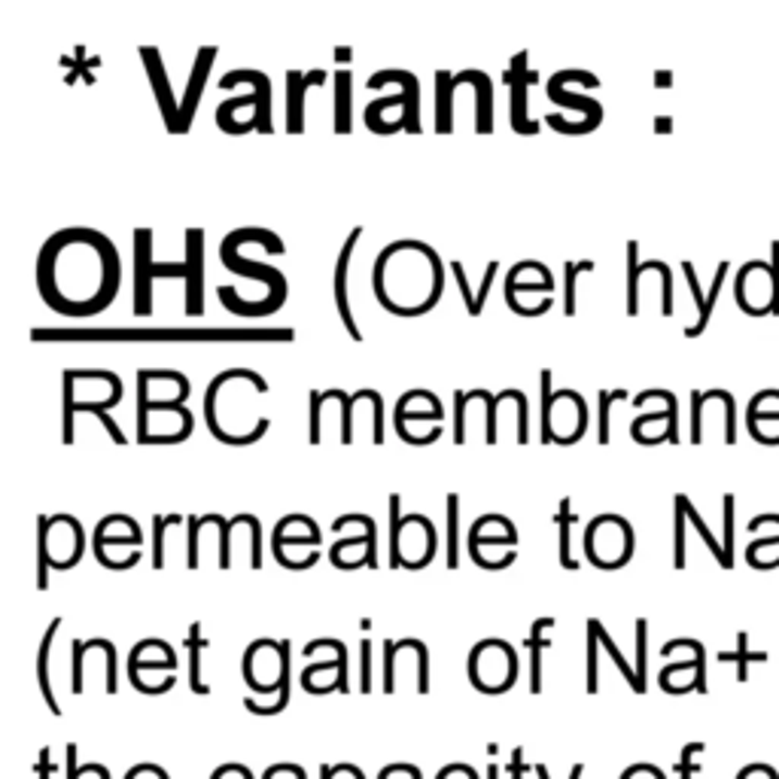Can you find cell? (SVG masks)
Masks as SVG:
<instances>
[{
  "label": "cell",
  "mask_w": 779,
  "mask_h": 779,
  "mask_svg": "<svg viewBox=\"0 0 779 779\" xmlns=\"http://www.w3.org/2000/svg\"><path fill=\"white\" fill-rule=\"evenodd\" d=\"M204 231L186 229V262H153V229H135V314H153L155 277H184L186 317L204 314Z\"/></svg>",
  "instance_id": "obj_1"
},
{
  "label": "cell",
  "mask_w": 779,
  "mask_h": 779,
  "mask_svg": "<svg viewBox=\"0 0 779 779\" xmlns=\"http://www.w3.org/2000/svg\"><path fill=\"white\" fill-rule=\"evenodd\" d=\"M518 655L503 640H481L469 652V682L481 694H503L518 682Z\"/></svg>",
  "instance_id": "obj_2"
},
{
  "label": "cell",
  "mask_w": 779,
  "mask_h": 779,
  "mask_svg": "<svg viewBox=\"0 0 779 779\" xmlns=\"http://www.w3.org/2000/svg\"><path fill=\"white\" fill-rule=\"evenodd\" d=\"M62 381H64V444H74L77 442V427H74V417H77L79 412H92L104 427H108V432L113 436V442L116 444H125L128 439H125V432L120 429V424L110 417V409L113 405H120L123 402V378L120 375H113V372H108V381L110 387H113V393H110L108 399H101V402H74V381H77V372L74 368H67L62 375Z\"/></svg>",
  "instance_id": "obj_3"
},
{
  "label": "cell",
  "mask_w": 779,
  "mask_h": 779,
  "mask_svg": "<svg viewBox=\"0 0 779 779\" xmlns=\"http://www.w3.org/2000/svg\"><path fill=\"white\" fill-rule=\"evenodd\" d=\"M387 83H402V89L405 92L397 95V98H378V101H372L366 108V120H375L384 108H390V104H402L405 113H402V125H405V131H412V135H420V86H417V79L414 74L409 71H378L375 77L368 79V89H381Z\"/></svg>",
  "instance_id": "obj_4"
},
{
  "label": "cell",
  "mask_w": 779,
  "mask_h": 779,
  "mask_svg": "<svg viewBox=\"0 0 779 779\" xmlns=\"http://www.w3.org/2000/svg\"><path fill=\"white\" fill-rule=\"evenodd\" d=\"M238 83H253V86H256V98L241 95V98L223 101V104L216 108V120H226V116H231V110L244 108V104H256V116H253L256 131L272 135L275 128H272V86H268V77L260 74V71H231V74L219 79V89H231V86H238Z\"/></svg>",
  "instance_id": "obj_5"
},
{
  "label": "cell",
  "mask_w": 779,
  "mask_h": 779,
  "mask_svg": "<svg viewBox=\"0 0 779 779\" xmlns=\"http://www.w3.org/2000/svg\"><path fill=\"white\" fill-rule=\"evenodd\" d=\"M503 79L505 86H508V92H512V104H508L512 128H515L518 135H536V131H539V123L527 120V92H530V86L539 83V74H536V71H527V52H518V55L512 59Z\"/></svg>",
  "instance_id": "obj_6"
},
{
  "label": "cell",
  "mask_w": 779,
  "mask_h": 779,
  "mask_svg": "<svg viewBox=\"0 0 779 779\" xmlns=\"http://www.w3.org/2000/svg\"><path fill=\"white\" fill-rule=\"evenodd\" d=\"M566 83H585V86H600V79L594 74H588V71H557L554 77L549 79V98L554 104H564V108H576L585 113V123L591 125V131H594L600 120H603V108L591 101V98H581V95H573L566 92L564 86Z\"/></svg>",
  "instance_id": "obj_7"
},
{
  "label": "cell",
  "mask_w": 779,
  "mask_h": 779,
  "mask_svg": "<svg viewBox=\"0 0 779 779\" xmlns=\"http://www.w3.org/2000/svg\"><path fill=\"white\" fill-rule=\"evenodd\" d=\"M524 272L551 275L549 268L536 260H524V262H518V265H512V268H508V275H505V305L512 307L515 314H520V317H542V314H549L551 311L554 299H551V296H545V299L539 302V307H536V311H530V307H524L518 302V292H554V284H518V277L524 275Z\"/></svg>",
  "instance_id": "obj_8"
},
{
  "label": "cell",
  "mask_w": 779,
  "mask_h": 779,
  "mask_svg": "<svg viewBox=\"0 0 779 779\" xmlns=\"http://www.w3.org/2000/svg\"><path fill=\"white\" fill-rule=\"evenodd\" d=\"M140 59L147 64L150 71V83H153L155 101H159V110H162V120H165V128L171 135H180V108L174 101V89H171L168 77H165V64H162V55L155 47H140Z\"/></svg>",
  "instance_id": "obj_9"
},
{
  "label": "cell",
  "mask_w": 779,
  "mask_h": 779,
  "mask_svg": "<svg viewBox=\"0 0 779 779\" xmlns=\"http://www.w3.org/2000/svg\"><path fill=\"white\" fill-rule=\"evenodd\" d=\"M363 238V229L356 226V229L348 235V241L341 244V253H338V262H336V280H332V290H336V307H338V317H341V326L351 332L353 341H363V332H360V326L353 321L351 314V292H348V275H351V256H353V247L356 241Z\"/></svg>",
  "instance_id": "obj_10"
},
{
  "label": "cell",
  "mask_w": 779,
  "mask_h": 779,
  "mask_svg": "<svg viewBox=\"0 0 779 779\" xmlns=\"http://www.w3.org/2000/svg\"><path fill=\"white\" fill-rule=\"evenodd\" d=\"M235 250H238V247H235V241H231L229 235H226V241H223V247H219V256H223V262L229 265L235 275H247V277H256V280H262V284L268 287V292H272V299L277 302V307L284 305V299H287V280H284V275H280V272H275L272 265H262V262H250V260H238V253H235Z\"/></svg>",
  "instance_id": "obj_11"
},
{
  "label": "cell",
  "mask_w": 779,
  "mask_h": 779,
  "mask_svg": "<svg viewBox=\"0 0 779 779\" xmlns=\"http://www.w3.org/2000/svg\"><path fill=\"white\" fill-rule=\"evenodd\" d=\"M326 71H287V131L290 135H302L305 131V92L311 86H323L326 83Z\"/></svg>",
  "instance_id": "obj_12"
},
{
  "label": "cell",
  "mask_w": 779,
  "mask_h": 779,
  "mask_svg": "<svg viewBox=\"0 0 779 779\" xmlns=\"http://www.w3.org/2000/svg\"><path fill=\"white\" fill-rule=\"evenodd\" d=\"M216 59V49L214 47H204L196 55V64H192V77H189V86H186V95H184V104H180V135L189 131V125H192V116H196V108H199L201 101V92H204V86H208V74H211V64Z\"/></svg>",
  "instance_id": "obj_13"
},
{
  "label": "cell",
  "mask_w": 779,
  "mask_h": 779,
  "mask_svg": "<svg viewBox=\"0 0 779 779\" xmlns=\"http://www.w3.org/2000/svg\"><path fill=\"white\" fill-rule=\"evenodd\" d=\"M478 399H485L488 402V429H485V442L493 444L497 442V409H500V402L505 399H512L515 405H518V444H527L530 442V414H527V397L520 393V390H503V393H497V397H490L488 390H478Z\"/></svg>",
  "instance_id": "obj_14"
},
{
  "label": "cell",
  "mask_w": 779,
  "mask_h": 779,
  "mask_svg": "<svg viewBox=\"0 0 779 779\" xmlns=\"http://www.w3.org/2000/svg\"><path fill=\"white\" fill-rule=\"evenodd\" d=\"M554 618H536L527 633V652H530V694H542V661L545 652L551 649V633L554 630Z\"/></svg>",
  "instance_id": "obj_15"
},
{
  "label": "cell",
  "mask_w": 779,
  "mask_h": 779,
  "mask_svg": "<svg viewBox=\"0 0 779 779\" xmlns=\"http://www.w3.org/2000/svg\"><path fill=\"white\" fill-rule=\"evenodd\" d=\"M211 649V640L201 633V621H192L189 630H186V661H189V691L192 694H211V682L204 679L201 673V661H204V652Z\"/></svg>",
  "instance_id": "obj_16"
},
{
  "label": "cell",
  "mask_w": 779,
  "mask_h": 779,
  "mask_svg": "<svg viewBox=\"0 0 779 779\" xmlns=\"http://www.w3.org/2000/svg\"><path fill=\"white\" fill-rule=\"evenodd\" d=\"M62 618H52L47 627V633H43V640H40V649H37V686H40V694H43V701H47L49 713L52 716H62V706L55 701V694H52V676H49V652H52V642H55V633L62 630Z\"/></svg>",
  "instance_id": "obj_17"
},
{
  "label": "cell",
  "mask_w": 779,
  "mask_h": 779,
  "mask_svg": "<svg viewBox=\"0 0 779 779\" xmlns=\"http://www.w3.org/2000/svg\"><path fill=\"white\" fill-rule=\"evenodd\" d=\"M497 268H500V262H490L488 272L481 277V290L473 292L469 290V280L463 275V265L460 262H451V272L457 277L460 284V296H463V305H466V314L469 317H481V311H485V302H488V292L493 287V277H497Z\"/></svg>",
  "instance_id": "obj_18"
},
{
  "label": "cell",
  "mask_w": 779,
  "mask_h": 779,
  "mask_svg": "<svg viewBox=\"0 0 779 779\" xmlns=\"http://www.w3.org/2000/svg\"><path fill=\"white\" fill-rule=\"evenodd\" d=\"M554 524H557V561L564 569H579V561L573 557V545H569V539H573V524H576V512H573V500L564 497L561 505H557V512H554Z\"/></svg>",
  "instance_id": "obj_19"
},
{
  "label": "cell",
  "mask_w": 779,
  "mask_h": 779,
  "mask_svg": "<svg viewBox=\"0 0 779 779\" xmlns=\"http://www.w3.org/2000/svg\"><path fill=\"white\" fill-rule=\"evenodd\" d=\"M336 79V135H351V89L353 77L351 71H338L332 74Z\"/></svg>",
  "instance_id": "obj_20"
},
{
  "label": "cell",
  "mask_w": 779,
  "mask_h": 779,
  "mask_svg": "<svg viewBox=\"0 0 779 779\" xmlns=\"http://www.w3.org/2000/svg\"><path fill=\"white\" fill-rule=\"evenodd\" d=\"M113 642L110 640H74L71 642V691L74 694H83V661H86V652H108Z\"/></svg>",
  "instance_id": "obj_21"
},
{
  "label": "cell",
  "mask_w": 779,
  "mask_h": 779,
  "mask_svg": "<svg viewBox=\"0 0 779 779\" xmlns=\"http://www.w3.org/2000/svg\"><path fill=\"white\" fill-rule=\"evenodd\" d=\"M588 625H591V627H594V630H596V640H600V645H603V649L610 652V657H612V661H615V667H618V670H621V676H625V679H627V686L633 688L637 694H642L645 688L640 686V676H637V670H633V667L627 664L625 657H621V652H618V645H615V642H612L610 633H606V627L600 625L596 618H588Z\"/></svg>",
  "instance_id": "obj_22"
},
{
  "label": "cell",
  "mask_w": 779,
  "mask_h": 779,
  "mask_svg": "<svg viewBox=\"0 0 779 779\" xmlns=\"http://www.w3.org/2000/svg\"><path fill=\"white\" fill-rule=\"evenodd\" d=\"M49 569H52V549H49V518H37V591L49 588Z\"/></svg>",
  "instance_id": "obj_23"
},
{
  "label": "cell",
  "mask_w": 779,
  "mask_h": 779,
  "mask_svg": "<svg viewBox=\"0 0 779 779\" xmlns=\"http://www.w3.org/2000/svg\"><path fill=\"white\" fill-rule=\"evenodd\" d=\"M150 381H153V368H140L138 372V442H150V412H147V402H150Z\"/></svg>",
  "instance_id": "obj_24"
},
{
  "label": "cell",
  "mask_w": 779,
  "mask_h": 779,
  "mask_svg": "<svg viewBox=\"0 0 779 779\" xmlns=\"http://www.w3.org/2000/svg\"><path fill=\"white\" fill-rule=\"evenodd\" d=\"M448 569L460 566V497L448 493Z\"/></svg>",
  "instance_id": "obj_25"
},
{
  "label": "cell",
  "mask_w": 779,
  "mask_h": 779,
  "mask_svg": "<svg viewBox=\"0 0 779 779\" xmlns=\"http://www.w3.org/2000/svg\"><path fill=\"white\" fill-rule=\"evenodd\" d=\"M588 275V272H594V260H581V262H566V272H564V314L566 317H573L576 314V277Z\"/></svg>",
  "instance_id": "obj_26"
},
{
  "label": "cell",
  "mask_w": 779,
  "mask_h": 779,
  "mask_svg": "<svg viewBox=\"0 0 779 779\" xmlns=\"http://www.w3.org/2000/svg\"><path fill=\"white\" fill-rule=\"evenodd\" d=\"M184 520V515H153V569L165 566V533H168V527H177Z\"/></svg>",
  "instance_id": "obj_27"
},
{
  "label": "cell",
  "mask_w": 779,
  "mask_h": 779,
  "mask_svg": "<svg viewBox=\"0 0 779 779\" xmlns=\"http://www.w3.org/2000/svg\"><path fill=\"white\" fill-rule=\"evenodd\" d=\"M67 779H83V777H98V779H110V770L104 764H79L77 755L79 749L77 743H67Z\"/></svg>",
  "instance_id": "obj_28"
},
{
  "label": "cell",
  "mask_w": 779,
  "mask_h": 779,
  "mask_svg": "<svg viewBox=\"0 0 779 779\" xmlns=\"http://www.w3.org/2000/svg\"><path fill=\"white\" fill-rule=\"evenodd\" d=\"M682 268H686L688 284H691V292H694V302H698V307H701V317H698V323H694V326H688V329H686V336L694 338V336H701L703 326L709 323V307H706V299H703L701 287H698V277H694V265H691V262H682Z\"/></svg>",
  "instance_id": "obj_29"
},
{
  "label": "cell",
  "mask_w": 779,
  "mask_h": 779,
  "mask_svg": "<svg viewBox=\"0 0 779 779\" xmlns=\"http://www.w3.org/2000/svg\"><path fill=\"white\" fill-rule=\"evenodd\" d=\"M390 566L399 569V533H402V497L390 493Z\"/></svg>",
  "instance_id": "obj_30"
},
{
  "label": "cell",
  "mask_w": 779,
  "mask_h": 779,
  "mask_svg": "<svg viewBox=\"0 0 779 779\" xmlns=\"http://www.w3.org/2000/svg\"><path fill=\"white\" fill-rule=\"evenodd\" d=\"M618 399H627V390H600V444H610V409Z\"/></svg>",
  "instance_id": "obj_31"
},
{
  "label": "cell",
  "mask_w": 779,
  "mask_h": 779,
  "mask_svg": "<svg viewBox=\"0 0 779 779\" xmlns=\"http://www.w3.org/2000/svg\"><path fill=\"white\" fill-rule=\"evenodd\" d=\"M686 505L676 497V566H686Z\"/></svg>",
  "instance_id": "obj_32"
},
{
  "label": "cell",
  "mask_w": 779,
  "mask_h": 779,
  "mask_svg": "<svg viewBox=\"0 0 779 779\" xmlns=\"http://www.w3.org/2000/svg\"><path fill=\"white\" fill-rule=\"evenodd\" d=\"M186 527H189V549H186V566L189 569H199V533H201V518L196 515H189L186 518Z\"/></svg>",
  "instance_id": "obj_33"
},
{
  "label": "cell",
  "mask_w": 779,
  "mask_h": 779,
  "mask_svg": "<svg viewBox=\"0 0 779 779\" xmlns=\"http://www.w3.org/2000/svg\"><path fill=\"white\" fill-rule=\"evenodd\" d=\"M505 774L508 779H527L533 774V767L527 764V749L524 746H515L512 749V755H508V767H505Z\"/></svg>",
  "instance_id": "obj_34"
},
{
  "label": "cell",
  "mask_w": 779,
  "mask_h": 779,
  "mask_svg": "<svg viewBox=\"0 0 779 779\" xmlns=\"http://www.w3.org/2000/svg\"><path fill=\"white\" fill-rule=\"evenodd\" d=\"M321 779H366L356 764H323Z\"/></svg>",
  "instance_id": "obj_35"
},
{
  "label": "cell",
  "mask_w": 779,
  "mask_h": 779,
  "mask_svg": "<svg viewBox=\"0 0 779 779\" xmlns=\"http://www.w3.org/2000/svg\"><path fill=\"white\" fill-rule=\"evenodd\" d=\"M321 412H323L321 393H317V390H311V429H307V442H311V444H321L323 442Z\"/></svg>",
  "instance_id": "obj_36"
},
{
  "label": "cell",
  "mask_w": 779,
  "mask_h": 779,
  "mask_svg": "<svg viewBox=\"0 0 779 779\" xmlns=\"http://www.w3.org/2000/svg\"><path fill=\"white\" fill-rule=\"evenodd\" d=\"M703 752V743H691V746L682 749V758L676 764V770H679V779H691L698 770H701V764H694V755Z\"/></svg>",
  "instance_id": "obj_37"
},
{
  "label": "cell",
  "mask_w": 779,
  "mask_h": 779,
  "mask_svg": "<svg viewBox=\"0 0 779 779\" xmlns=\"http://www.w3.org/2000/svg\"><path fill=\"white\" fill-rule=\"evenodd\" d=\"M746 640H749L746 633H740V640H737L740 642V652H737V655H731V652H721V655H718V661H733V657L740 661V682H746V661H767V655H764V652L762 655H749Z\"/></svg>",
  "instance_id": "obj_38"
},
{
  "label": "cell",
  "mask_w": 779,
  "mask_h": 779,
  "mask_svg": "<svg viewBox=\"0 0 779 779\" xmlns=\"http://www.w3.org/2000/svg\"><path fill=\"white\" fill-rule=\"evenodd\" d=\"M277 777L307 779V774H305V767H302V764H290V762L272 764V767H265V774H262V779H277Z\"/></svg>",
  "instance_id": "obj_39"
},
{
  "label": "cell",
  "mask_w": 779,
  "mask_h": 779,
  "mask_svg": "<svg viewBox=\"0 0 779 779\" xmlns=\"http://www.w3.org/2000/svg\"><path fill=\"white\" fill-rule=\"evenodd\" d=\"M596 633L588 627V694H596Z\"/></svg>",
  "instance_id": "obj_40"
},
{
  "label": "cell",
  "mask_w": 779,
  "mask_h": 779,
  "mask_svg": "<svg viewBox=\"0 0 779 779\" xmlns=\"http://www.w3.org/2000/svg\"><path fill=\"white\" fill-rule=\"evenodd\" d=\"M211 779H256V777H253V770L244 767V764L229 762L223 764V767H216L214 774H211Z\"/></svg>",
  "instance_id": "obj_41"
},
{
  "label": "cell",
  "mask_w": 779,
  "mask_h": 779,
  "mask_svg": "<svg viewBox=\"0 0 779 779\" xmlns=\"http://www.w3.org/2000/svg\"><path fill=\"white\" fill-rule=\"evenodd\" d=\"M436 779H481L473 764H444Z\"/></svg>",
  "instance_id": "obj_42"
},
{
  "label": "cell",
  "mask_w": 779,
  "mask_h": 779,
  "mask_svg": "<svg viewBox=\"0 0 779 779\" xmlns=\"http://www.w3.org/2000/svg\"><path fill=\"white\" fill-rule=\"evenodd\" d=\"M645 618L637 621V676H640V686L645 688Z\"/></svg>",
  "instance_id": "obj_43"
},
{
  "label": "cell",
  "mask_w": 779,
  "mask_h": 779,
  "mask_svg": "<svg viewBox=\"0 0 779 779\" xmlns=\"http://www.w3.org/2000/svg\"><path fill=\"white\" fill-rule=\"evenodd\" d=\"M125 779H171V777L168 770H162L159 764H135V767L125 774Z\"/></svg>",
  "instance_id": "obj_44"
},
{
  "label": "cell",
  "mask_w": 779,
  "mask_h": 779,
  "mask_svg": "<svg viewBox=\"0 0 779 779\" xmlns=\"http://www.w3.org/2000/svg\"><path fill=\"white\" fill-rule=\"evenodd\" d=\"M360 652H363V679H360V691L368 694L372 691V642H360Z\"/></svg>",
  "instance_id": "obj_45"
},
{
  "label": "cell",
  "mask_w": 779,
  "mask_h": 779,
  "mask_svg": "<svg viewBox=\"0 0 779 779\" xmlns=\"http://www.w3.org/2000/svg\"><path fill=\"white\" fill-rule=\"evenodd\" d=\"M621 779H667L657 767H652V764H633V767H627L625 774H621Z\"/></svg>",
  "instance_id": "obj_46"
},
{
  "label": "cell",
  "mask_w": 779,
  "mask_h": 779,
  "mask_svg": "<svg viewBox=\"0 0 779 779\" xmlns=\"http://www.w3.org/2000/svg\"><path fill=\"white\" fill-rule=\"evenodd\" d=\"M37 777L40 779H52V774H55V764H52V749L43 746L40 749V758H37Z\"/></svg>",
  "instance_id": "obj_47"
},
{
  "label": "cell",
  "mask_w": 779,
  "mask_h": 779,
  "mask_svg": "<svg viewBox=\"0 0 779 779\" xmlns=\"http://www.w3.org/2000/svg\"><path fill=\"white\" fill-rule=\"evenodd\" d=\"M533 777L536 779H551L549 767L545 764H533ZM585 777V764H573V770H569V779H581Z\"/></svg>",
  "instance_id": "obj_48"
},
{
  "label": "cell",
  "mask_w": 779,
  "mask_h": 779,
  "mask_svg": "<svg viewBox=\"0 0 779 779\" xmlns=\"http://www.w3.org/2000/svg\"><path fill=\"white\" fill-rule=\"evenodd\" d=\"M336 59H338V62H351V49L338 47L336 49Z\"/></svg>",
  "instance_id": "obj_49"
},
{
  "label": "cell",
  "mask_w": 779,
  "mask_h": 779,
  "mask_svg": "<svg viewBox=\"0 0 779 779\" xmlns=\"http://www.w3.org/2000/svg\"><path fill=\"white\" fill-rule=\"evenodd\" d=\"M488 779H500V764L490 758L488 762Z\"/></svg>",
  "instance_id": "obj_50"
}]
</instances>
